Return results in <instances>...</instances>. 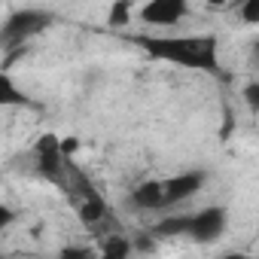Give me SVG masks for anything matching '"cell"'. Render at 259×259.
<instances>
[{
  "instance_id": "cell-6",
  "label": "cell",
  "mask_w": 259,
  "mask_h": 259,
  "mask_svg": "<svg viewBox=\"0 0 259 259\" xmlns=\"http://www.w3.org/2000/svg\"><path fill=\"white\" fill-rule=\"evenodd\" d=\"M132 204L138 210H159V207H165V186H162V180H147V183L135 186Z\"/></svg>"
},
{
  "instance_id": "cell-8",
  "label": "cell",
  "mask_w": 259,
  "mask_h": 259,
  "mask_svg": "<svg viewBox=\"0 0 259 259\" xmlns=\"http://www.w3.org/2000/svg\"><path fill=\"white\" fill-rule=\"evenodd\" d=\"M128 250H132V247H128V241L122 235H113V241H104L101 244V253L104 256H128Z\"/></svg>"
},
{
  "instance_id": "cell-5",
  "label": "cell",
  "mask_w": 259,
  "mask_h": 259,
  "mask_svg": "<svg viewBox=\"0 0 259 259\" xmlns=\"http://www.w3.org/2000/svg\"><path fill=\"white\" fill-rule=\"evenodd\" d=\"M186 13H189V0H147L138 10L141 22L153 28H174L186 19Z\"/></svg>"
},
{
  "instance_id": "cell-3",
  "label": "cell",
  "mask_w": 259,
  "mask_h": 259,
  "mask_svg": "<svg viewBox=\"0 0 259 259\" xmlns=\"http://www.w3.org/2000/svg\"><path fill=\"white\" fill-rule=\"evenodd\" d=\"M49 25H52V16L43 13V10H19V13H13V16L4 22V34H0V40H4V49L13 52V49L22 46L25 40L43 34Z\"/></svg>"
},
{
  "instance_id": "cell-2",
  "label": "cell",
  "mask_w": 259,
  "mask_h": 259,
  "mask_svg": "<svg viewBox=\"0 0 259 259\" xmlns=\"http://www.w3.org/2000/svg\"><path fill=\"white\" fill-rule=\"evenodd\" d=\"M229 229V210L226 207H201L195 213H174L162 223L153 226V232L159 238H174V235H183V238H192L198 244H210L217 241L223 232Z\"/></svg>"
},
{
  "instance_id": "cell-10",
  "label": "cell",
  "mask_w": 259,
  "mask_h": 259,
  "mask_svg": "<svg viewBox=\"0 0 259 259\" xmlns=\"http://www.w3.org/2000/svg\"><path fill=\"white\" fill-rule=\"evenodd\" d=\"M244 101L253 113H259V79H253L250 85H244Z\"/></svg>"
},
{
  "instance_id": "cell-1",
  "label": "cell",
  "mask_w": 259,
  "mask_h": 259,
  "mask_svg": "<svg viewBox=\"0 0 259 259\" xmlns=\"http://www.w3.org/2000/svg\"><path fill=\"white\" fill-rule=\"evenodd\" d=\"M150 58H159L165 64L201 70L207 76H223L220 67V46L213 34H195V37H132Z\"/></svg>"
},
{
  "instance_id": "cell-11",
  "label": "cell",
  "mask_w": 259,
  "mask_h": 259,
  "mask_svg": "<svg viewBox=\"0 0 259 259\" xmlns=\"http://www.w3.org/2000/svg\"><path fill=\"white\" fill-rule=\"evenodd\" d=\"M125 13H128V4H116V7H113V16H110V25H119V22H125V19H128Z\"/></svg>"
},
{
  "instance_id": "cell-4",
  "label": "cell",
  "mask_w": 259,
  "mask_h": 259,
  "mask_svg": "<svg viewBox=\"0 0 259 259\" xmlns=\"http://www.w3.org/2000/svg\"><path fill=\"white\" fill-rule=\"evenodd\" d=\"M207 183V171L204 168H192V171H180L168 180H162L165 186V207H177L189 198H195Z\"/></svg>"
},
{
  "instance_id": "cell-9",
  "label": "cell",
  "mask_w": 259,
  "mask_h": 259,
  "mask_svg": "<svg viewBox=\"0 0 259 259\" xmlns=\"http://www.w3.org/2000/svg\"><path fill=\"white\" fill-rule=\"evenodd\" d=\"M241 19L247 25H259V0H244L241 4Z\"/></svg>"
},
{
  "instance_id": "cell-7",
  "label": "cell",
  "mask_w": 259,
  "mask_h": 259,
  "mask_svg": "<svg viewBox=\"0 0 259 259\" xmlns=\"http://www.w3.org/2000/svg\"><path fill=\"white\" fill-rule=\"evenodd\" d=\"M0 104L4 107H25V104H31L22 92H16V85H13V79L7 73L0 76Z\"/></svg>"
}]
</instances>
